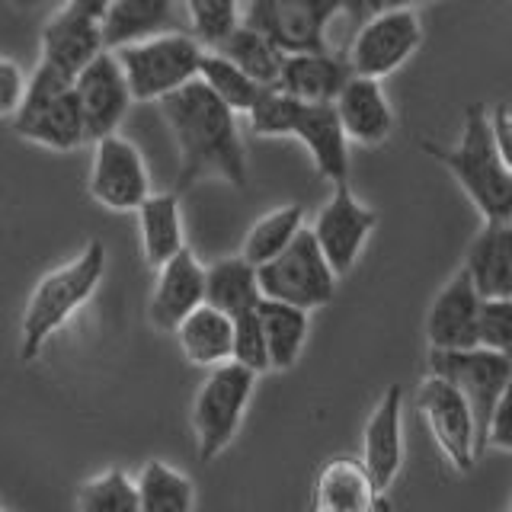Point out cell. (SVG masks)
Returning <instances> with one entry per match:
<instances>
[{"mask_svg": "<svg viewBox=\"0 0 512 512\" xmlns=\"http://www.w3.org/2000/svg\"><path fill=\"white\" fill-rule=\"evenodd\" d=\"M157 106L180 151L176 189L183 192L202 176H221L237 189L247 183V157L237 132V112L221 103L208 84L192 80Z\"/></svg>", "mask_w": 512, "mask_h": 512, "instance_id": "obj_1", "label": "cell"}, {"mask_svg": "<svg viewBox=\"0 0 512 512\" xmlns=\"http://www.w3.org/2000/svg\"><path fill=\"white\" fill-rule=\"evenodd\" d=\"M423 151L448 167L484 221H512V170L496 151L490 112L484 106L474 103L464 109V128L455 148L423 141Z\"/></svg>", "mask_w": 512, "mask_h": 512, "instance_id": "obj_2", "label": "cell"}, {"mask_svg": "<svg viewBox=\"0 0 512 512\" xmlns=\"http://www.w3.org/2000/svg\"><path fill=\"white\" fill-rule=\"evenodd\" d=\"M106 276V247L103 240H90L77 260L64 263L52 272H45L39 285L32 288L29 304L23 311L20 327V359L36 362L45 343L52 340L68 320L84 308L96 285Z\"/></svg>", "mask_w": 512, "mask_h": 512, "instance_id": "obj_3", "label": "cell"}, {"mask_svg": "<svg viewBox=\"0 0 512 512\" xmlns=\"http://www.w3.org/2000/svg\"><path fill=\"white\" fill-rule=\"evenodd\" d=\"M13 132L52 151H77L80 144L90 141L74 80L55 74L45 64H36L29 77L26 103L20 116L13 119Z\"/></svg>", "mask_w": 512, "mask_h": 512, "instance_id": "obj_4", "label": "cell"}, {"mask_svg": "<svg viewBox=\"0 0 512 512\" xmlns=\"http://www.w3.org/2000/svg\"><path fill=\"white\" fill-rule=\"evenodd\" d=\"M119 64L128 77L135 103L167 100L170 93L183 90L199 80L205 48L192 32H164V36L119 48Z\"/></svg>", "mask_w": 512, "mask_h": 512, "instance_id": "obj_5", "label": "cell"}, {"mask_svg": "<svg viewBox=\"0 0 512 512\" xmlns=\"http://www.w3.org/2000/svg\"><path fill=\"white\" fill-rule=\"evenodd\" d=\"M256 378L244 365L228 362L205 375L202 388L192 404V429H196V455L199 461H215L228 448L244 420L253 397Z\"/></svg>", "mask_w": 512, "mask_h": 512, "instance_id": "obj_6", "label": "cell"}, {"mask_svg": "<svg viewBox=\"0 0 512 512\" xmlns=\"http://www.w3.org/2000/svg\"><path fill=\"white\" fill-rule=\"evenodd\" d=\"M336 272L327 263L311 228H304L295 244L288 247L279 260L260 266V288L263 298L292 304L301 311H320L327 308L336 295Z\"/></svg>", "mask_w": 512, "mask_h": 512, "instance_id": "obj_7", "label": "cell"}, {"mask_svg": "<svg viewBox=\"0 0 512 512\" xmlns=\"http://www.w3.org/2000/svg\"><path fill=\"white\" fill-rule=\"evenodd\" d=\"M429 372L436 378H445L448 384H455V388L464 394V400L471 404L474 420H477L480 448H487V436H490V423H493L496 404H500L506 388L512 384L506 356H500V352H490L484 346L464 349V352H436V349H429Z\"/></svg>", "mask_w": 512, "mask_h": 512, "instance_id": "obj_8", "label": "cell"}, {"mask_svg": "<svg viewBox=\"0 0 512 512\" xmlns=\"http://www.w3.org/2000/svg\"><path fill=\"white\" fill-rule=\"evenodd\" d=\"M343 13V0H250L244 26L260 29L285 55L330 52L327 26Z\"/></svg>", "mask_w": 512, "mask_h": 512, "instance_id": "obj_9", "label": "cell"}, {"mask_svg": "<svg viewBox=\"0 0 512 512\" xmlns=\"http://www.w3.org/2000/svg\"><path fill=\"white\" fill-rule=\"evenodd\" d=\"M416 410H420L432 442L439 445V452L452 461V468L458 474H468L484 448H480L474 410L464 400V394L445 378L429 375L420 384V391H416Z\"/></svg>", "mask_w": 512, "mask_h": 512, "instance_id": "obj_10", "label": "cell"}, {"mask_svg": "<svg viewBox=\"0 0 512 512\" xmlns=\"http://www.w3.org/2000/svg\"><path fill=\"white\" fill-rule=\"evenodd\" d=\"M423 42V23L413 7H400L372 23L359 26L356 39L349 45V68L356 77H388L404 64Z\"/></svg>", "mask_w": 512, "mask_h": 512, "instance_id": "obj_11", "label": "cell"}, {"mask_svg": "<svg viewBox=\"0 0 512 512\" xmlns=\"http://www.w3.org/2000/svg\"><path fill=\"white\" fill-rule=\"evenodd\" d=\"M90 196L109 212H138L154 196L144 157L128 138L112 135L96 141L90 167Z\"/></svg>", "mask_w": 512, "mask_h": 512, "instance_id": "obj_12", "label": "cell"}, {"mask_svg": "<svg viewBox=\"0 0 512 512\" xmlns=\"http://www.w3.org/2000/svg\"><path fill=\"white\" fill-rule=\"evenodd\" d=\"M375 224H378V215L352 196L349 183L333 186V196L317 212L311 231L336 276H346V272L359 263V253L365 250V240L372 237Z\"/></svg>", "mask_w": 512, "mask_h": 512, "instance_id": "obj_13", "label": "cell"}, {"mask_svg": "<svg viewBox=\"0 0 512 512\" xmlns=\"http://www.w3.org/2000/svg\"><path fill=\"white\" fill-rule=\"evenodd\" d=\"M480 311H484V298H480L474 279L468 269H458L445 288L436 295L426 317V340L429 349L436 352H464L480 346Z\"/></svg>", "mask_w": 512, "mask_h": 512, "instance_id": "obj_14", "label": "cell"}, {"mask_svg": "<svg viewBox=\"0 0 512 512\" xmlns=\"http://www.w3.org/2000/svg\"><path fill=\"white\" fill-rule=\"evenodd\" d=\"M77 96H80V106H84L87 138L96 144L116 135L128 106L135 103L132 87H128V77L122 71L116 52H103L77 77Z\"/></svg>", "mask_w": 512, "mask_h": 512, "instance_id": "obj_15", "label": "cell"}, {"mask_svg": "<svg viewBox=\"0 0 512 512\" xmlns=\"http://www.w3.org/2000/svg\"><path fill=\"white\" fill-rule=\"evenodd\" d=\"M103 52H109L103 39V23L87 20V16H80L68 7H61L42 29L39 64L74 80V84Z\"/></svg>", "mask_w": 512, "mask_h": 512, "instance_id": "obj_16", "label": "cell"}, {"mask_svg": "<svg viewBox=\"0 0 512 512\" xmlns=\"http://www.w3.org/2000/svg\"><path fill=\"white\" fill-rule=\"evenodd\" d=\"M208 269L196 260L189 247L173 256L167 266L157 269V285L151 295V324L164 333H176L189 314H196L205 304Z\"/></svg>", "mask_w": 512, "mask_h": 512, "instance_id": "obj_17", "label": "cell"}, {"mask_svg": "<svg viewBox=\"0 0 512 512\" xmlns=\"http://www.w3.org/2000/svg\"><path fill=\"white\" fill-rule=\"evenodd\" d=\"M362 464L372 474L375 487L388 493L404 464V388L391 384L372 410L362 432Z\"/></svg>", "mask_w": 512, "mask_h": 512, "instance_id": "obj_18", "label": "cell"}, {"mask_svg": "<svg viewBox=\"0 0 512 512\" xmlns=\"http://www.w3.org/2000/svg\"><path fill=\"white\" fill-rule=\"evenodd\" d=\"M292 138H298L304 148H308L314 167L324 180H330L333 186L349 183V138L343 132L336 106L304 103L298 112Z\"/></svg>", "mask_w": 512, "mask_h": 512, "instance_id": "obj_19", "label": "cell"}, {"mask_svg": "<svg viewBox=\"0 0 512 512\" xmlns=\"http://www.w3.org/2000/svg\"><path fill=\"white\" fill-rule=\"evenodd\" d=\"M352 77L356 74H352L349 61L333 52L288 55L279 77V90L308 106H333Z\"/></svg>", "mask_w": 512, "mask_h": 512, "instance_id": "obj_20", "label": "cell"}, {"mask_svg": "<svg viewBox=\"0 0 512 512\" xmlns=\"http://www.w3.org/2000/svg\"><path fill=\"white\" fill-rule=\"evenodd\" d=\"M340 112L343 132L352 144L362 148H375L394 128V112L388 103L381 80L375 77H352L346 90L340 93V100L333 103Z\"/></svg>", "mask_w": 512, "mask_h": 512, "instance_id": "obj_21", "label": "cell"}, {"mask_svg": "<svg viewBox=\"0 0 512 512\" xmlns=\"http://www.w3.org/2000/svg\"><path fill=\"white\" fill-rule=\"evenodd\" d=\"M464 269L474 279L480 298H512V221H484Z\"/></svg>", "mask_w": 512, "mask_h": 512, "instance_id": "obj_22", "label": "cell"}, {"mask_svg": "<svg viewBox=\"0 0 512 512\" xmlns=\"http://www.w3.org/2000/svg\"><path fill=\"white\" fill-rule=\"evenodd\" d=\"M378 496L362 458H330L314 480V512H372Z\"/></svg>", "mask_w": 512, "mask_h": 512, "instance_id": "obj_23", "label": "cell"}, {"mask_svg": "<svg viewBox=\"0 0 512 512\" xmlns=\"http://www.w3.org/2000/svg\"><path fill=\"white\" fill-rule=\"evenodd\" d=\"M176 0H112L103 20V39L109 52L176 32Z\"/></svg>", "mask_w": 512, "mask_h": 512, "instance_id": "obj_24", "label": "cell"}, {"mask_svg": "<svg viewBox=\"0 0 512 512\" xmlns=\"http://www.w3.org/2000/svg\"><path fill=\"white\" fill-rule=\"evenodd\" d=\"M176 340L189 365L199 368H218L234 362V317L221 314L212 304H202L196 314L183 320V327L176 330Z\"/></svg>", "mask_w": 512, "mask_h": 512, "instance_id": "obj_25", "label": "cell"}, {"mask_svg": "<svg viewBox=\"0 0 512 512\" xmlns=\"http://www.w3.org/2000/svg\"><path fill=\"white\" fill-rule=\"evenodd\" d=\"M138 231L144 260L154 269L167 266L173 256L186 250L183 234V212L176 192H154V196L138 208Z\"/></svg>", "mask_w": 512, "mask_h": 512, "instance_id": "obj_26", "label": "cell"}, {"mask_svg": "<svg viewBox=\"0 0 512 512\" xmlns=\"http://www.w3.org/2000/svg\"><path fill=\"white\" fill-rule=\"evenodd\" d=\"M205 304H212L228 317L256 311L263 304L260 269L247 263L244 256H228V260L212 263L205 282Z\"/></svg>", "mask_w": 512, "mask_h": 512, "instance_id": "obj_27", "label": "cell"}, {"mask_svg": "<svg viewBox=\"0 0 512 512\" xmlns=\"http://www.w3.org/2000/svg\"><path fill=\"white\" fill-rule=\"evenodd\" d=\"M212 52L234 61L237 68L250 74L260 87H279V77L288 58L269 36H263L260 29H250L244 23H240L221 45H215Z\"/></svg>", "mask_w": 512, "mask_h": 512, "instance_id": "obj_28", "label": "cell"}, {"mask_svg": "<svg viewBox=\"0 0 512 512\" xmlns=\"http://www.w3.org/2000/svg\"><path fill=\"white\" fill-rule=\"evenodd\" d=\"M301 231H304V208L298 202L272 208L269 215H263L247 231L244 247H240V256L260 269V266H266L272 260H279V256L295 244V237Z\"/></svg>", "mask_w": 512, "mask_h": 512, "instance_id": "obj_29", "label": "cell"}, {"mask_svg": "<svg viewBox=\"0 0 512 512\" xmlns=\"http://www.w3.org/2000/svg\"><path fill=\"white\" fill-rule=\"evenodd\" d=\"M260 317H263L272 368H282L285 372V368H292L301 359V349L308 343V330H311V314L292 308V304L263 298Z\"/></svg>", "mask_w": 512, "mask_h": 512, "instance_id": "obj_30", "label": "cell"}, {"mask_svg": "<svg viewBox=\"0 0 512 512\" xmlns=\"http://www.w3.org/2000/svg\"><path fill=\"white\" fill-rule=\"evenodd\" d=\"M141 512H192L196 509V487L180 471L164 461H148L138 477Z\"/></svg>", "mask_w": 512, "mask_h": 512, "instance_id": "obj_31", "label": "cell"}, {"mask_svg": "<svg viewBox=\"0 0 512 512\" xmlns=\"http://www.w3.org/2000/svg\"><path fill=\"white\" fill-rule=\"evenodd\" d=\"M199 80L208 84V90H212L221 103H228L234 112H247V116L256 109V103H260V96L269 90V87H260L250 74H244L234 61H228L218 52H205Z\"/></svg>", "mask_w": 512, "mask_h": 512, "instance_id": "obj_32", "label": "cell"}, {"mask_svg": "<svg viewBox=\"0 0 512 512\" xmlns=\"http://www.w3.org/2000/svg\"><path fill=\"white\" fill-rule=\"evenodd\" d=\"M77 512H141L138 480H132L122 468H109L90 477L77 490Z\"/></svg>", "mask_w": 512, "mask_h": 512, "instance_id": "obj_33", "label": "cell"}, {"mask_svg": "<svg viewBox=\"0 0 512 512\" xmlns=\"http://www.w3.org/2000/svg\"><path fill=\"white\" fill-rule=\"evenodd\" d=\"M183 4L189 13L192 36L208 48L221 45L240 26L237 20L240 0H183Z\"/></svg>", "mask_w": 512, "mask_h": 512, "instance_id": "obj_34", "label": "cell"}, {"mask_svg": "<svg viewBox=\"0 0 512 512\" xmlns=\"http://www.w3.org/2000/svg\"><path fill=\"white\" fill-rule=\"evenodd\" d=\"M304 103H298L295 96L282 93L279 87H269L256 109L250 112V128L260 138H282L288 135L292 138L295 132V122H298V112H301Z\"/></svg>", "mask_w": 512, "mask_h": 512, "instance_id": "obj_35", "label": "cell"}, {"mask_svg": "<svg viewBox=\"0 0 512 512\" xmlns=\"http://www.w3.org/2000/svg\"><path fill=\"white\" fill-rule=\"evenodd\" d=\"M234 362L244 365L247 372H253V375H263L272 368L260 308L234 317Z\"/></svg>", "mask_w": 512, "mask_h": 512, "instance_id": "obj_36", "label": "cell"}, {"mask_svg": "<svg viewBox=\"0 0 512 512\" xmlns=\"http://www.w3.org/2000/svg\"><path fill=\"white\" fill-rule=\"evenodd\" d=\"M480 346L509 356L512 352V298H487L480 311Z\"/></svg>", "mask_w": 512, "mask_h": 512, "instance_id": "obj_37", "label": "cell"}, {"mask_svg": "<svg viewBox=\"0 0 512 512\" xmlns=\"http://www.w3.org/2000/svg\"><path fill=\"white\" fill-rule=\"evenodd\" d=\"M26 93H29V77L20 71V64L13 58H4L0 61V112L7 119H16L26 103Z\"/></svg>", "mask_w": 512, "mask_h": 512, "instance_id": "obj_38", "label": "cell"}, {"mask_svg": "<svg viewBox=\"0 0 512 512\" xmlns=\"http://www.w3.org/2000/svg\"><path fill=\"white\" fill-rule=\"evenodd\" d=\"M413 4L416 0H343V13L356 26H365V23H372L375 16H384L400 7H413Z\"/></svg>", "mask_w": 512, "mask_h": 512, "instance_id": "obj_39", "label": "cell"}, {"mask_svg": "<svg viewBox=\"0 0 512 512\" xmlns=\"http://www.w3.org/2000/svg\"><path fill=\"white\" fill-rule=\"evenodd\" d=\"M487 445L500 448V452H512V384L506 388V394H503L500 404H496Z\"/></svg>", "mask_w": 512, "mask_h": 512, "instance_id": "obj_40", "label": "cell"}, {"mask_svg": "<svg viewBox=\"0 0 512 512\" xmlns=\"http://www.w3.org/2000/svg\"><path fill=\"white\" fill-rule=\"evenodd\" d=\"M490 128H493V141L496 151L506 160V167L512 170V106H493L490 109Z\"/></svg>", "mask_w": 512, "mask_h": 512, "instance_id": "obj_41", "label": "cell"}, {"mask_svg": "<svg viewBox=\"0 0 512 512\" xmlns=\"http://www.w3.org/2000/svg\"><path fill=\"white\" fill-rule=\"evenodd\" d=\"M64 7L80 13V16H87V20H96V23H103L106 20V13L112 7V0H64Z\"/></svg>", "mask_w": 512, "mask_h": 512, "instance_id": "obj_42", "label": "cell"}, {"mask_svg": "<svg viewBox=\"0 0 512 512\" xmlns=\"http://www.w3.org/2000/svg\"><path fill=\"white\" fill-rule=\"evenodd\" d=\"M372 512H391V500H388V496H378V500H375V506H372Z\"/></svg>", "mask_w": 512, "mask_h": 512, "instance_id": "obj_43", "label": "cell"}, {"mask_svg": "<svg viewBox=\"0 0 512 512\" xmlns=\"http://www.w3.org/2000/svg\"><path fill=\"white\" fill-rule=\"evenodd\" d=\"M506 362H509V375H512V352H509V356H506Z\"/></svg>", "mask_w": 512, "mask_h": 512, "instance_id": "obj_44", "label": "cell"}, {"mask_svg": "<svg viewBox=\"0 0 512 512\" xmlns=\"http://www.w3.org/2000/svg\"><path fill=\"white\" fill-rule=\"evenodd\" d=\"M506 512H512V503H509V509H506Z\"/></svg>", "mask_w": 512, "mask_h": 512, "instance_id": "obj_45", "label": "cell"}]
</instances>
